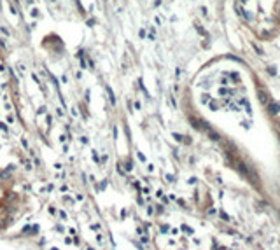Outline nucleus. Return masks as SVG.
<instances>
[{"label": "nucleus", "instance_id": "obj_2", "mask_svg": "<svg viewBox=\"0 0 280 250\" xmlns=\"http://www.w3.org/2000/svg\"><path fill=\"white\" fill-rule=\"evenodd\" d=\"M259 96H261V101H263V103H264V101H266V100H268V98H266V95H264V93H263V91H261V93H259Z\"/></svg>", "mask_w": 280, "mask_h": 250}, {"label": "nucleus", "instance_id": "obj_1", "mask_svg": "<svg viewBox=\"0 0 280 250\" xmlns=\"http://www.w3.org/2000/svg\"><path fill=\"white\" fill-rule=\"evenodd\" d=\"M270 112H271V114L279 112V107H277V105H271V107H270Z\"/></svg>", "mask_w": 280, "mask_h": 250}]
</instances>
